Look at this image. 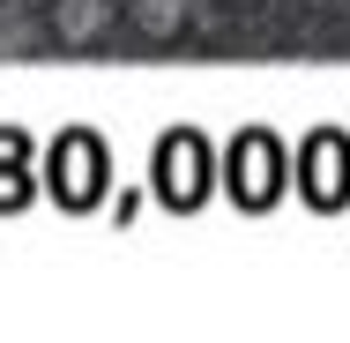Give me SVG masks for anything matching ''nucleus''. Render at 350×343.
I'll list each match as a JSON object with an SVG mask.
<instances>
[{"label": "nucleus", "mask_w": 350, "mask_h": 343, "mask_svg": "<svg viewBox=\"0 0 350 343\" xmlns=\"http://www.w3.org/2000/svg\"><path fill=\"white\" fill-rule=\"evenodd\" d=\"M53 8V38L60 45H97L112 30V0H45Z\"/></svg>", "instance_id": "1"}, {"label": "nucleus", "mask_w": 350, "mask_h": 343, "mask_svg": "<svg viewBox=\"0 0 350 343\" xmlns=\"http://www.w3.org/2000/svg\"><path fill=\"white\" fill-rule=\"evenodd\" d=\"M194 15V0H135V30L142 38H179Z\"/></svg>", "instance_id": "2"}, {"label": "nucleus", "mask_w": 350, "mask_h": 343, "mask_svg": "<svg viewBox=\"0 0 350 343\" xmlns=\"http://www.w3.org/2000/svg\"><path fill=\"white\" fill-rule=\"evenodd\" d=\"M30 45H38V23H30L23 8L0 0V53H30Z\"/></svg>", "instance_id": "3"}, {"label": "nucleus", "mask_w": 350, "mask_h": 343, "mask_svg": "<svg viewBox=\"0 0 350 343\" xmlns=\"http://www.w3.org/2000/svg\"><path fill=\"white\" fill-rule=\"evenodd\" d=\"M8 8H45V0H8Z\"/></svg>", "instance_id": "4"}]
</instances>
